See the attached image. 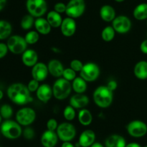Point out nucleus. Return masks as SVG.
Returning <instances> with one entry per match:
<instances>
[{"label":"nucleus","instance_id":"412c9836","mask_svg":"<svg viewBox=\"0 0 147 147\" xmlns=\"http://www.w3.org/2000/svg\"><path fill=\"white\" fill-rule=\"evenodd\" d=\"M34 27H35L36 31L40 34L47 35L51 32L52 27L47 20V19L42 17H38L34 21Z\"/></svg>","mask_w":147,"mask_h":147},{"label":"nucleus","instance_id":"2f4dec72","mask_svg":"<svg viewBox=\"0 0 147 147\" xmlns=\"http://www.w3.org/2000/svg\"><path fill=\"white\" fill-rule=\"evenodd\" d=\"M24 39L28 45H34L40 40V34L35 30H30L25 34Z\"/></svg>","mask_w":147,"mask_h":147},{"label":"nucleus","instance_id":"72a5a7b5","mask_svg":"<svg viewBox=\"0 0 147 147\" xmlns=\"http://www.w3.org/2000/svg\"><path fill=\"white\" fill-rule=\"evenodd\" d=\"M63 116L67 121H71L76 118V109L70 105L67 106L63 111Z\"/></svg>","mask_w":147,"mask_h":147},{"label":"nucleus","instance_id":"bb28decb","mask_svg":"<svg viewBox=\"0 0 147 147\" xmlns=\"http://www.w3.org/2000/svg\"><path fill=\"white\" fill-rule=\"evenodd\" d=\"M78 119L80 124L84 126H88L93 121V115L88 109H82L79 111Z\"/></svg>","mask_w":147,"mask_h":147},{"label":"nucleus","instance_id":"7c9ffc66","mask_svg":"<svg viewBox=\"0 0 147 147\" xmlns=\"http://www.w3.org/2000/svg\"><path fill=\"white\" fill-rule=\"evenodd\" d=\"M116 31L112 26H106L101 32V38L105 42H111L114 39Z\"/></svg>","mask_w":147,"mask_h":147},{"label":"nucleus","instance_id":"c9c22d12","mask_svg":"<svg viewBox=\"0 0 147 147\" xmlns=\"http://www.w3.org/2000/svg\"><path fill=\"white\" fill-rule=\"evenodd\" d=\"M83 65L84 64H83V63H82L80 60L74 59V60H73L70 62V67H71L73 70H74L76 73H77V72H79V73H80V70L83 68Z\"/></svg>","mask_w":147,"mask_h":147},{"label":"nucleus","instance_id":"6e6552de","mask_svg":"<svg viewBox=\"0 0 147 147\" xmlns=\"http://www.w3.org/2000/svg\"><path fill=\"white\" fill-rule=\"evenodd\" d=\"M56 133L62 142H71L76 136V129L72 123L64 122L58 125Z\"/></svg>","mask_w":147,"mask_h":147},{"label":"nucleus","instance_id":"f03ea898","mask_svg":"<svg viewBox=\"0 0 147 147\" xmlns=\"http://www.w3.org/2000/svg\"><path fill=\"white\" fill-rule=\"evenodd\" d=\"M93 99L96 106L101 109H106L109 107L113 102V91L106 86H99L93 92Z\"/></svg>","mask_w":147,"mask_h":147},{"label":"nucleus","instance_id":"393cba45","mask_svg":"<svg viewBox=\"0 0 147 147\" xmlns=\"http://www.w3.org/2000/svg\"><path fill=\"white\" fill-rule=\"evenodd\" d=\"M12 32V26L9 22L0 20V40H7Z\"/></svg>","mask_w":147,"mask_h":147},{"label":"nucleus","instance_id":"603ef678","mask_svg":"<svg viewBox=\"0 0 147 147\" xmlns=\"http://www.w3.org/2000/svg\"><path fill=\"white\" fill-rule=\"evenodd\" d=\"M146 25H147V20H146Z\"/></svg>","mask_w":147,"mask_h":147},{"label":"nucleus","instance_id":"4be33fe9","mask_svg":"<svg viewBox=\"0 0 147 147\" xmlns=\"http://www.w3.org/2000/svg\"><path fill=\"white\" fill-rule=\"evenodd\" d=\"M126 141L122 136L112 134L105 141V147H126Z\"/></svg>","mask_w":147,"mask_h":147},{"label":"nucleus","instance_id":"9b49d317","mask_svg":"<svg viewBox=\"0 0 147 147\" xmlns=\"http://www.w3.org/2000/svg\"><path fill=\"white\" fill-rule=\"evenodd\" d=\"M128 134L134 138H142L147 134V125L140 120H134L126 126Z\"/></svg>","mask_w":147,"mask_h":147},{"label":"nucleus","instance_id":"5701e85b","mask_svg":"<svg viewBox=\"0 0 147 147\" xmlns=\"http://www.w3.org/2000/svg\"><path fill=\"white\" fill-rule=\"evenodd\" d=\"M100 17L103 21L106 22H112V21L116 17L115 9L109 4L102 6L100 9Z\"/></svg>","mask_w":147,"mask_h":147},{"label":"nucleus","instance_id":"0eeeda50","mask_svg":"<svg viewBox=\"0 0 147 147\" xmlns=\"http://www.w3.org/2000/svg\"><path fill=\"white\" fill-rule=\"evenodd\" d=\"M66 7L65 14L67 17L76 19L81 17L86 11L85 0H70Z\"/></svg>","mask_w":147,"mask_h":147},{"label":"nucleus","instance_id":"a18cd8bd","mask_svg":"<svg viewBox=\"0 0 147 147\" xmlns=\"http://www.w3.org/2000/svg\"><path fill=\"white\" fill-rule=\"evenodd\" d=\"M61 147H76V146L70 143V142H65L63 143Z\"/></svg>","mask_w":147,"mask_h":147},{"label":"nucleus","instance_id":"4c0bfd02","mask_svg":"<svg viewBox=\"0 0 147 147\" xmlns=\"http://www.w3.org/2000/svg\"><path fill=\"white\" fill-rule=\"evenodd\" d=\"M39 83H40V82L37 81L35 79L32 78L31 80H30V82L28 83V85H27V88H28L29 90H30L31 93L37 91L39 86H40Z\"/></svg>","mask_w":147,"mask_h":147},{"label":"nucleus","instance_id":"423d86ee","mask_svg":"<svg viewBox=\"0 0 147 147\" xmlns=\"http://www.w3.org/2000/svg\"><path fill=\"white\" fill-rule=\"evenodd\" d=\"M26 8L28 14L34 18L42 17L47 12V1L45 0H27Z\"/></svg>","mask_w":147,"mask_h":147},{"label":"nucleus","instance_id":"e433bc0d","mask_svg":"<svg viewBox=\"0 0 147 147\" xmlns=\"http://www.w3.org/2000/svg\"><path fill=\"white\" fill-rule=\"evenodd\" d=\"M22 135L26 139H27V140H31L34 136V131L32 128L27 126L22 131Z\"/></svg>","mask_w":147,"mask_h":147},{"label":"nucleus","instance_id":"1a4fd4ad","mask_svg":"<svg viewBox=\"0 0 147 147\" xmlns=\"http://www.w3.org/2000/svg\"><path fill=\"white\" fill-rule=\"evenodd\" d=\"M16 121L22 126H28L35 121L36 112L30 107L22 108L17 111L15 116Z\"/></svg>","mask_w":147,"mask_h":147},{"label":"nucleus","instance_id":"4468645a","mask_svg":"<svg viewBox=\"0 0 147 147\" xmlns=\"http://www.w3.org/2000/svg\"><path fill=\"white\" fill-rule=\"evenodd\" d=\"M60 28L61 33L65 37H70L74 35L77 28V24L75 19L69 17L63 19Z\"/></svg>","mask_w":147,"mask_h":147},{"label":"nucleus","instance_id":"79ce46f5","mask_svg":"<svg viewBox=\"0 0 147 147\" xmlns=\"http://www.w3.org/2000/svg\"><path fill=\"white\" fill-rule=\"evenodd\" d=\"M106 86H107V87L109 88L111 90H112V91L113 92V91H114V90H116V88H117L118 83H117V82L116 81V80H110V81H109V83H107Z\"/></svg>","mask_w":147,"mask_h":147},{"label":"nucleus","instance_id":"09e8293b","mask_svg":"<svg viewBox=\"0 0 147 147\" xmlns=\"http://www.w3.org/2000/svg\"><path fill=\"white\" fill-rule=\"evenodd\" d=\"M4 98V92L0 89V100Z\"/></svg>","mask_w":147,"mask_h":147},{"label":"nucleus","instance_id":"c85d7f7f","mask_svg":"<svg viewBox=\"0 0 147 147\" xmlns=\"http://www.w3.org/2000/svg\"><path fill=\"white\" fill-rule=\"evenodd\" d=\"M72 82V88L76 93H84L87 90V82L80 76L76 77Z\"/></svg>","mask_w":147,"mask_h":147},{"label":"nucleus","instance_id":"b1692460","mask_svg":"<svg viewBox=\"0 0 147 147\" xmlns=\"http://www.w3.org/2000/svg\"><path fill=\"white\" fill-rule=\"evenodd\" d=\"M134 73L136 78L139 80H146L147 79V61L141 60L138 62L134 68Z\"/></svg>","mask_w":147,"mask_h":147},{"label":"nucleus","instance_id":"c756f323","mask_svg":"<svg viewBox=\"0 0 147 147\" xmlns=\"http://www.w3.org/2000/svg\"><path fill=\"white\" fill-rule=\"evenodd\" d=\"M34 21H35V20H34V17L33 16H32L30 14H26L22 18L21 22H20V26L23 30H30L34 26Z\"/></svg>","mask_w":147,"mask_h":147},{"label":"nucleus","instance_id":"f704fd0d","mask_svg":"<svg viewBox=\"0 0 147 147\" xmlns=\"http://www.w3.org/2000/svg\"><path fill=\"white\" fill-rule=\"evenodd\" d=\"M62 77L65 78V80H68V81H73L77 76H76V72L74 70L71 68V67H68V68H65L64 71H63V76Z\"/></svg>","mask_w":147,"mask_h":147},{"label":"nucleus","instance_id":"58836bf2","mask_svg":"<svg viewBox=\"0 0 147 147\" xmlns=\"http://www.w3.org/2000/svg\"><path fill=\"white\" fill-rule=\"evenodd\" d=\"M58 123L55 119H50L47 122V130L54 131H55L58 127Z\"/></svg>","mask_w":147,"mask_h":147},{"label":"nucleus","instance_id":"6e6d98bb","mask_svg":"<svg viewBox=\"0 0 147 147\" xmlns=\"http://www.w3.org/2000/svg\"><path fill=\"white\" fill-rule=\"evenodd\" d=\"M146 35H147V34H146Z\"/></svg>","mask_w":147,"mask_h":147},{"label":"nucleus","instance_id":"f257e3e1","mask_svg":"<svg viewBox=\"0 0 147 147\" xmlns=\"http://www.w3.org/2000/svg\"><path fill=\"white\" fill-rule=\"evenodd\" d=\"M7 96L14 104L24 106L32 100L31 92L27 86L21 83H14L10 85L7 90Z\"/></svg>","mask_w":147,"mask_h":147},{"label":"nucleus","instance_id":"ddd939ff","mask_svg":"<svg viewBox=\"0 0 147 147\" xmlns=\"http://www.w3.org/2000/svg\"><path fill=\"white\" fill-rule=\"evenodd\" d=\"M31 74L33 79H35L39 82L44 81L49 74L47 65L41 62L36 63L32 67Z\"/></svg>","mask_w":147,"mask_h":147},{"label":"nucleus","instance_id":"49530a36","mask_svg":"<svg viewBox=\"0 0 147 147\" xmlns=\"http://www.w3.org/2000/svg\"><path fill=\"white\" fill-rule=\"evenodd\" d=\"M126 147H142V146L139 144L136 143V142H131V143L127 144Z\"/></svg>","mask_w":147,"mask_h":147},{"label":"nucleus","instance_id":"20e7f679","mask_svg":"<svg viewBox=\"0 0 147 147\" xmlns=\"http://www.w3.org/2000/svg\"><path fill=\"white\" fill-rule=\"evenodd\" d=\"M53 96L57 100H64L70 96L72 90V84L63 78H59L55 81L53 87Z\"/></svg>","mask_w":147,"mask_h":147},{"label":"nucleus","instance_id":"473e14b6","mask_svg":"<svg viewBox=\"0 0 147 147\" xmlns=\"http://www.w3.org/2000/svg\"><path fill=\"white\" fill-rule=\"evenodd\" d=\"M13 113H14V111L10 105L3 104L0 107V114L4 120L11 119V116H13Z\"/></svg>","mask_w":147,"mask_h":147},{"label":"nucleus","instance_id":"ea45409f","mask_svg":"<svg viewBox=\"0 0 147 147\" xmlns=\"http://www.w3.org/2000/svg\"><path fill=\"white\" fill-rule=\"evenodd\" d=\"M66 5L63 2H57L55 4L54 6V10L56 11L57 12L62 14V13H65L66 11Z\"/></svg>","mask_w":147,"mask_h":147},{"label":"nucleus","instance_id":"de8ad7c7","mask_svg":"<svg viewBox=\"0 0 147 147\" xmlns=\"http://www.w3.org/2000/svg\"><path fill=\"white\" fill-rule=\"evenodd\" d=\"M90 147H105L102 144L99 143V142H95L94 144L91 145Z\"/></svg>","mask_w":147,"mask_h":147},{"label":"nucleus","instance_id":"8fccbe9b","mask_svg":"<svg viewBox=\"0 0 147 147\" xmlns=\"http://www.w3.org/2000/svg\"><path fill=\"white\" fill-rule=\"evenodd\" d=\"M115 1H116V2L120 3V2H123V1H125V0H115Z\"/></svg>","mask_w":147,"mask_h":147},{"label":"nucleus","instance_id":"c03bdc74","mask_svg":"<svg viewBox=\"0 0 147 147\" xmlns=\"http://www.w3.org/2000/svg\"><path fill=\"white\" fill-rule=\"evenodd\" d=\"M7 0H0V11H2L7 4Z\"/></svg>","mask_w":147,"mask_h":147},{"label":"nucleus","instance_id":"a19ab883","mask_svg":"<svg viewBox=\"0 0 147 147\" xmlns=\"http://www.w3.org/2000/svg\"><path fill=\"white\" fill-rule=\"evenodd\" d=\"M8 52L9 49L7 45V43L0 42V60L6 57Z\"/></svg>","mask_w":147,"mask_h":147},{"label":"nucleus","instance_id":"3c124183","mask_svg":"<svg viewBox=\"0 0 147 147\" xmlns=\"http://www.w3.org/2000/svg\"><path fill=\"white\" fill-rule=\"evenodd\" d=\"M1 122H2V117H1V114H0V124L1 123Z\"/></svg>","mask_w":147,"mask_h":147},{"label":"nucleus","instance_id":"7ed1b4c3","mask_svg":"<svg viewBox=\"0 0 147 147\" xmlns=\"http://www.w3.org/2000/svg\"><path fill=\"white\" fill-rule=\"evenodd\" d=\"M0 132L6 139H17L22 134V126L17 121L11 119H7L0 124Z\"/></svg>","mask_w":147,"mask_h":147},{"label":"nucleus","instance_id":"f3484780","mask_svg":"<svg viewBox=\"0 0 147 147\" xmlns=\"http://www.w3.org/2000/svg\"><path fill=\"white\" fill-rule=\"evenodd\" d=\"M22 62L27 67H32L38 63V55L32 49H27L22 54Z\"/></svg>","mask_w":147,"mask_h":147},{"label":"nucleus","instance_id":"39448f33","mask_svg":"<svg viewBox=\"0 0 147 147\" xmlns=\"http://www.w3.org/2000/svg\"><path fill=\"white\" fill-rule=\"evenodd\" d=\"M7 45L9 51L14 55L22 54L27 49L28 44L26 42L24 37L17 34L11 35L7 41Z\"/></svg>","mask_w":147,"mask_h":147},{"label":"nucleus","instance_id":"dca6fc26","mask_svg":"<svg viewBox=\"0 0 147 147\" xmlns=\"http://www.w3.org/2000/svg\"><path fill=\"white\" fill-rule=\"evenodd\" d=\"M89 103V98L83 93H76L70 99V105L75 109H85Z\"/></svg>","mask_w":147,"mask_h":147},{"label":"nucleus","instance_id":"f8f14e48","mask_svg":"<svg viewBox=\"0 0 147 147\" xmlns=\"http://www.w3.org/2000/svg\"><path fill=\"white\" fill-rule=\"evenodd\" d=\"M112 27L119 34H126L131 30L132 23L130 19L125 15H119L112 21Z\"/></svg>","mask_w":147,"mask_h":147},{"label":"nucleus","instance_id":"5fc2aeb1","mask_svg":"<svg viewBox=\"0 0 147 147\" xmlns=\"http://www.w3.org/2000/svg\"><path fill=\"white\" fill-rule=\"evenodd\" d=\"M0 134H1V132H0Z\"/></svg>","mask_w":147,"mask_h":147},{"label":"nucleus","instance_id":"864d4df0","mask_svg":"<svg viewBox=\"0 0 147 147\" xmlns=\"http://www.w3.org/2000/svg\"><path fill=\"white\" fill-rule=\"evenodd\" d=\"M144 147H147V146H144Z\"/></svg>","mask_w":147,"mask_h":147},{"label":"nucleus","instance_id":"aec40b11","mask_svg":"<svg viewBox=\"0 0 147 147\" xmlns=\"http://www.w3.org/2000/svg\"><path fill=\"white\" fill-rule=\"evenodd\" d=\"M49 73L55 78H60L63 76L65 68L63 63L57 59H53L49 61L47 64Z\"/></svg>","mask_w":147,"mask_h":147},{"label":"nucleus","instance_id":"9d476101","mask_svg":"<svg viewBox=\"0 0 147 147\" xmlns=\"http://www.w3.org/2000/svg\"><path fill=\"white\" fill-rule=\"evenodd\" d=\"M100 68L97 64L92 62L86 63L80 72V76L86 82H93L100 76Z\"/></svg>","mask_w":147,"mask_h":147},{"label":"nucleus","instance_id":"37998d69","mask_svg":"<svg viewBox=\"0 0 147 147\" xmlns=\"http://www.w3.org/2000/svg\"><path fill=\"white\" fill-rule=\"evenodd\" d=\"M140 50L142 53L147 55V39L142 42L140 45Z\"/></svg>","mask_w":147,"mask_h":147},{"label":"nucleus","instance_id":"a878e982","mask_svg":"<svg viewBox=\"0 0 147 147\" xmlns=\"http://www.w3.org/2000/svg\"><path fill=\"white\" fill-rule=\"evenodd\" d=\"M46 19L48 21V22L50 23L51 27H53V28L60 27L63 20V18H62L61 14L55 11V10H52V11H49L48 14H47Z\"/></svg>","mask_w":147,"mask_h":147},{"label":"nucleus","instance_id":"6ab92c4d","mask_svg":"<svg viewBox=\"0 0 147 147\" xmlns=\"http://www.w3.org/2000/svg\"><path fill=\"white\" fill-rule=\"evenodd\" d=\"M96 134L91 129H86L83 131L80 135L78 143L81 147H90L95 143Z\"/></svg>","mask_w":147,"mask_h":147},{"label":"nucleus","instance_id":"cd10ccee","mask_svg":"<svg viewBox=\"0 0 147 147\" xmlns=\"http://www.w3.org/2000/svg\"><path fill=\"white\" fill-rule=\"evenodd\" d=\"M133 16L136 20L143 21L147 20V3H141L134 8Z\"/></svg>","mask_w":147,"mask_h":147},{"label":"nucleus","instance_id":"a211bd4d","mask_svg":"<svg viewBox=\"0 0 147 147\" xmlns=\"http://www.w3.org/2000/svg\"><path fill=\"white\" fill-rule=\"evenodd\" d=\"M36 96L41 102L47 103L53 96V88L48 84L40 85L36 91Z\"/></svg>","mask_w":147,"mask_h":147},{"label":"nucleus","instance_id":"2eb2a0df","mask_svg":"<svg viewBox=\"0 0 147 147\" xmlns=\"http://www.w3.org/2000/svg\"><path fill=\"white\" fill-rule=\"evenodd\" d=\"M58 136L54 131L47 130L43 132L41 136V144L43 147H55L58 142Z\"/></svg>","mask_w":147,"mask_h":147}]
</instances>
